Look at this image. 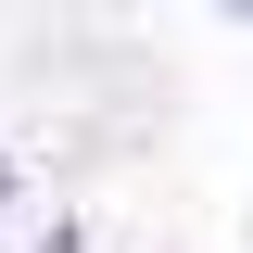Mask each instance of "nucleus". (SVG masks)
I'll use <instances>...</instances> for the list:
<instances>
[{
  "label": "nucleus",
  "mask_w": 253,
  "mask_h": 253,
  "mask_svg": "<svg viewBox=\"0 0 253 253\" xmlns=\"http://www.w3.org/2000/svg\"><path fill=\"white\" fill-rule=\"evenodd\" d=\"M0 203H13V165H0Z\"/></svg>",
  "instance_id": "3"
},
{
  "label": "nucleus",
  "mask_w": 253,
  "mask_h": 253,
  "mask_svg": "<svg viewBox=\"0 0 253 253\" xmlns=\"http://www.w3.org/2000/svg\"><path fill=\"white\" fill-rule=\"evenodd\" d=\"M38 253H89V241H76V228H51V241H38Z\"/></svg>",
  "instance_id": "1"
},
{
  "label": "nucleus",
  "mask_w": 253,
  "mask_h": 253,
  "mask_svg": "<svg viewBox=\"0 0 253 253\" xmlns=\"http://www.w3.org/2000/svg\"><path fill=\"white\" fill-rule=\"evenodd\" d=\"M215 13H228V26H253V0H215Z\"/></svg>",
  "instance_id": "2"
}]
</instances>
